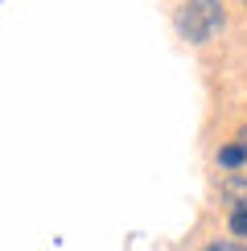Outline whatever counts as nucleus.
<instances>
[{
	"label": "nucleus",
	"mask_w": 247,
	"mask_h": 251,
	"mask_svg": "<svg viewBox=\"0 0 247 251\" xmlns=\"http://www.w3.org/2000/svg\"><path fill=\"white\" fill-rule=\"evenodd\" d=\"M231 231L235 235H247V214H231Z\"/></svg>",
	"instance_id": "nucleus-4"
},
{
	"label": "nucleus",
	"mask_w": 247,
	"mask_h": 251,
	"mask_svg": "<svg viewBox=\"0 0 247 251\" xmlns=\"http://www.w3.org/2000/svg\"><path fill=\"white\" fill-rule=\"evenodd\" d=\"M202 251H247V243H210V247H202Z\"/></svg>",
	"instance_id": "nucleus-3"
},
{
	"label": "nucleus",
	"mask_w": 247,
	"mask_h": 251,
	"mask_svg": "<svg viewBox=\"0 0 247 251\" xmlns=\"http://www.w3.org/2000/svg\"><path fill=\"white\" fill-rule=\"evenodd\" d=\"M222 25H226L222 0H185V4L177 8V33L185 41H194V46L210 41Z\"/></svg>",
	"instance_id": "nucleus-1"
},
{
	"label": "nucleus",
	"mask_w": 247,
	"mask_h": 251,
	"mask_svg": "<svg viewBox=\"0 0 247 251\" xmlns=\"http://www.w3.org/2000/svg\"><path fill=\"white\" fill-rule=\"evenodd\" d=\"M222 202H226V210H231V214H247V177H226Z\"/></svg>",
	"instance_id": "nucleus-2"
},
{
	"label": "nucleus",
	"mask_w": 247,
	"mask_h": 251,
	"mask_svg": "<svg viewBox=\"0 0 247 251\" xmlns=\"http://www.w3.org/2000/svg\"><path fill=\"white\" fill-rule=\"evenodd\" d=\"M243 4H247V0H243Z\"/></svg>",
	"instance_id": "nucleus-5"
}]
</instances>
